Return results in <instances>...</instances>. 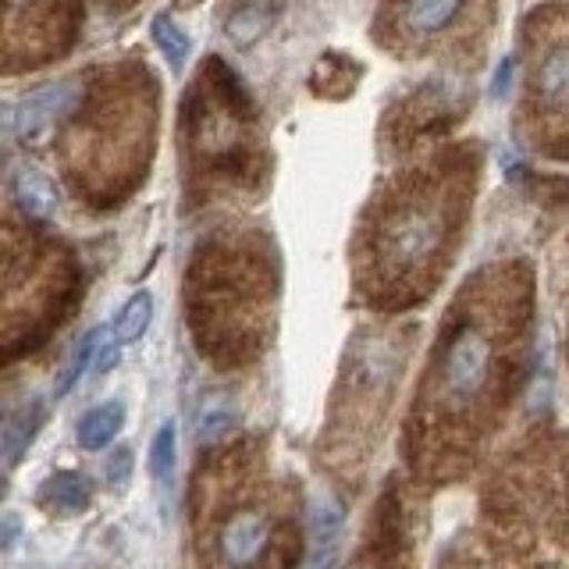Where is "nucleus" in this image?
<instances>
[{
  "label": "nucleus",
  "mask_w": 569,
  "mask_h": 569,
  "mask_svg": "<svg viewBox=\"0 0 569 569\" xmlns=\"http://www.w3.org/2000/svg\"><path fill=\"white\" fill-rule=\"evenodd\" d=\"M488 373H491V342L485 338V331L462 325L441 352V367H438L441 396L449 402H473L485 391Z\"/></svg>",
  "instance_id": "nucleus-1"
},
{
  "label": "nucleus",
  "mask_w": 569,
  "mask_h": 569,
  "mask_svg": "<svg viewBox=\"0 0 569 569\" xmlns=\"http://www.w3.org/2000/svg\"><path fill=\"white\" fill-rule=\"evenodd\" d=\"M445 236V218L435 207H402L385 231V249L391 263L413 267L435 253Z\"/></svg>",
  "instance_id": "nucleus-2"
},
{
  "label": "nucleus",
  "mask_w": 569,
  "mask_h": 569,
  "mask_svg": "<svg viewBox=\"0 0 569 569\" xmlns=\"http://www.w3.org/2000/svg\"><path fill=\"white\" fill-rule=\"evenodd\" d=\"M76 100H79V86L76 82L43 86V89H36V93L22 97V100L11 107V111H8V124H11V132L18 139L36 142V139H43L53 129V121H58Z\"/></svg>",
  "instance_id": "nucleus-3"
},
{
  "label": "nucleus",
  "mask_w": 569,
  "mask_h": 569,
  "mask_svg": "<svg viewBox=\"0 0 569 569\" xmlns=\"http://www.w3.org/2000/svg\"><path fill=\"white\" fill-rule=\"evenodd\" d=\"M267 545H271V520L257 509H242L231 516V520L221 527V541H218L221 559L231 569L253 566L267 551Z\"/></svg>",
  "instance_id": "nucleus-4"
},
{
  "label": "nucleus",
  "mask_w": 569,
  "mask_h": 569,
  "mask_svg": "<svg viewBox=\"0 0 569 569\" xmlns=\"http://www.w3.org/2000/svg\"><path fill=\"white\" fill-rule=\"evenodd\" d=\"M11 192L29 218L47 221V218H53V210H58V189H53L50 178L36 168H18L11 178Z\"/></svg>",
  "instance_id": "nucleus-5"
},
{
  "label": "nucleus",
  "mask_w": 569,
  "mask_h": 569,
  "mask_svg": "<svg viewBox=\"0 0 569 569\" xmlns=\"http://www.w3.org/2000/svg\"><path fill=\"white\" fill-rule=\"evenodd\" d=\"M40 423H43V402L40 399H32L26 406H18L14 413H8L4 420V435H0V456H4L8 467H14L18 456H22L36 431H40Z\"/></svg>",
  "instance_id": "nucleus-6"
},
{
  "label": "nucleus",
  "mask_w": 569,
  "mask_h": 569,
  "mask_svg": "<svg viewBox=\"0 0 569 569\" xmlns=\"http://www.w3.org/2000/svg\"><path fill=\"white\" fill-rule=\"evenodd\" d=\"M462 4H467V0H406L402 22L417 36H438L456 22Z\"/></svg>",
  "instance_id": "nucleus-7"
},
{
  "label": "nucleus",
  "mask_w": 569,
  "mask_h": 569,
  "mask_svg": "<svg viewBox=\"0 0 569 569\" xmlns=\"http://www.w3.org/2000/svg\"><path fill=\"white\" fill-rule=\"evenodd\" d=\"M121 427H124V406L118 399L103 402L79 420V445L86 452H100L114 441V435H121Z\"/></svg>",
  "instance_id": "nucleus-8"
},
{
  "label": "nucleus",
  "mask_w": 569,
  "mask_h": 569,
  "mask_svg": "<svg viewBox=\"0 0 569 569\" xmlns=\"http://www.w3.org/2000/svg\"><path fill=\"white\" fill-rule=\"evenodd\" d=\"M40 502L58 516H79L89 506V485L79 473H53L43 480Z\"/></svg>",
  "instance_id": "nucleus-9"
},
{
  "label": "nucleus",
  "mask_w": 569,
  "mask_h": 569,
  "mask_svg": "<svg viewBox=\"0 0 569 569\" xmlns=\"http://www.w3.org/2000/svg\"><path fill=\"white\" fill-rule=\"evenodd\" d=\"M538 97L545 107H569V43L556 47L538 68Z\"/></svg>",
  "instance_id": "nucleus-10"
},
{
  "label": "nucleus",
  "mask_w": 569,
  "mask_h": 569,
  "mask_svg": "<svg viewBox=\"0 0 569 569\" xmlns=\"http://www.w3.org/2000/svg\"><path fill=\"white\" fill-rule=\"evenodd\" d=\"M100 346H103V331H89V335L82 338L79 349H76V356H71L68 367L61 370V381H58V388H53V396H68V391L76 388L89 370H97Z\"/></svg>",
  "instance_id": "nucleus-11"
},
{
  "label": "nucleus",
  "mask_w": 569,
  "mask_h": 569,
  "mask_svg": "<svg viewBox=\"0 0 569 569\" xmlns=\"http://www.w3.org/2000/svg\"><path fill=\"white\" fill-rule=\"evenodd\" d=\"M150 320H153V296L136 292L121 307V313L114 317V338L121 346H129V342H136V338H142V331L150 328Z\"/></svg>",
  "instance_id": "nucleus-12"
},
{
  "label": "nucleus",
  "mask_w": 569,
  "mask_h": 569,
  "mask_svg": "<svg viewBox=\"0 0 569 569\" xmlns=\"http://www.w3.org/2000/svg\"><path fill=\"white\" fill-rule=\"evenodd\" d=\"M174 459H178V431H174V423L164 420L157 427V435L150 441V473L160 488H168L171 485V477H174Z\"/></svg>",
  "instance_id": "nucleus-13"
},
{
  "label": "nucleus",
  "mask_w": 569,
  "mask_h": 569,
  "mask_svg": "<svg viewBox=\"0 0 569 569\" xmlns=\"http://www.w3.org/2000/svg\"><path fill=\"white\" fill-rule=\"evenodd\" d=\"M267 26H271V11H267L263 4H246L228 18L224 32L236 47H253L267 32Z\"/></svg>",
  "instance_id": "nucleus-14"
},
{
  "label": "nucleus",
  "mask_w": 569,
  "mask_h": 569,
  "mask_svg": "<svg viewBox=\"0 0 569 569\" xmlns=\"http://www.w3.org/2000/svg\"><path fill=\"white\" fill-rule=\"evenodd\" d=\"M150 32H153V43L160 47V53L168 58V64L178 71L186 64V58H189V36L174 26V18L171 14H157L153 18V26H150Z\"/></svg>",
  "instance_id": "nucleus-15"
},
{
  "label": "nucleus",
  "mask_w": 569,
  "mask_h": 569,
  "mask_svg": "<svg viewBox=\"0 0 569 569\" xmlns=\"http://www.w3.org/2000/svg\"><path fill=\"white\" fill-rule=\"evenodd\" d=\"M239 427V409L236 402H228V399H210L203 406V413H200V441H218L224 438L228 431H236Z\"/></svg>",
  "instance_id": "nucleus-16"
},
{
  "label": "nucleus",
  "mask_w": 569,
  "mask_h": 569,
  "mask_svg": "<svg viewBox=\"0 0 569 569\" xmlns=\"http://www.w3.org/2000/svg\"><path fill=\"white\" fill-rule=\"evenodd\" d=\"M129 477H132V452L129 449H118L111 459H107V485L114 491L129 488Z\"/></svg>",
  "instance_id": "nucleus-17"
},
{
  "label": "nucleus",
  "mask_w": 569,
  "mask_h": 569,
  "mask_svg": "<svg viewBox=\"0 0 569 569\" xmlns=\"http://www.w3.org/2000/svg\"><path fill=\"white\" fill-rule=\"evenodd\" d=\"M512 79H516V58H506L502 64H498L495 79H491V97H495V100L509 97V89H512Z\"/></svg>",
  "instance_id": "nucleus-18"
},
{
  "label": "nucleus",
  "mask_w": 569,
  "mask_h": 569,
  "mask_svg": "<svg viewBox=\"0 0 569 569\" xmlns=\"http://www.w3.org/2000/svg\"><path fill=\"white\" fill-rule=\"evenodd\" d=\"M118 352H121V342L118 338H107V342L100 346V360H97V373H107L114 363H118Z\"/></svg>",
  "instance_id": "nucleus-19"
},
{
  "label": "nucleus",
  "mask_w": 569,
  "mask_h": 569,
  "mask_svg": "<svg viewBox=\"0 0 569 569\" xmlns=\"http://www.w3.org/2000/svg\"><path fill=\"white\" fill-rule=\"evenodd\" d=\"M14 533H18V520H14V516H4V548H11Z\"/></svg>",
  "instance_id": "nucleus-20"
}]
</instances>
